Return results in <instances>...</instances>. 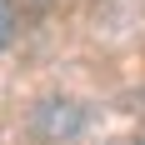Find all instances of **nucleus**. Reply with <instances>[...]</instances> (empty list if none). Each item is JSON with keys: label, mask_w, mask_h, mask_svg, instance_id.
Wrapping results in <instances>:
<instances>
[{"label": "nucleus", "mask_w": 145, "mask_h": 145, "mask_svg": "<svg viewBox=\"0 0 145 145\" xmlns=\"http://www.w3.org/2000/svg\"><path fill=\"white\" fill-rule=\"evenodd\" d=\"M10 30H15V10H10V0H0V50L10 45Z\"/></svg>", "instance_id": "f257e3e1"}]
</instances>
